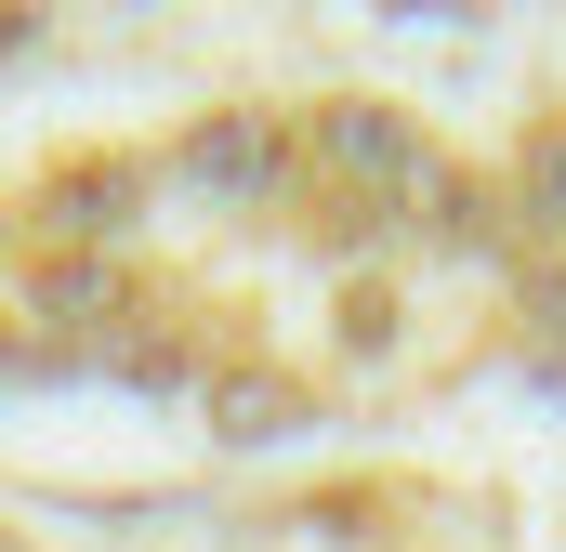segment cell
<instances>
[{
	"label": "cell",
	"instance_id": "6da1fadb",
	"mask_svg": "<svg viewBox=\"0 0 566 552\" xmlns=\"http://www.w3.org/2000/svg\"><path fill=\"white\" fill-rule=\"evenodd\" d=\"M290 145H303L316 171L369 184V198H396V184L434 158V145H422V119H396V106H369V93H329V106H303V119H290Z\"/></svg>",
	"mask_w": 566,
	"mask_h": 552
},
{
	"label": "cell",
	"instance_id": "7a4b0ae2",
	"mask_svg": "<svg viewBox=\"0 0 566 552\" xmlns=\"http://www.w3.org/2000/svg\"><path fill=\"white\" fill-rule=\"evenodd\" d=\"M277 158H290V119H277V106H211V119L185 132V184L251 198V184H277Z\"/></svg>",
	"mask_w": 566,
	"mask_h": 552
},
{
	"label": "cell",
	"instance_id": "3957f363",
	"mask_svg": "<svg viewBox=\"0 0 566 552\" xmlns=\"http://www.w3.org/2000/svg\"><path fill=\"white\" fill-rule=\"evenodd\" d=\"M396 211H409L422 237H448V251H474V237H488V184H474V171H448V158H422V171L396 184Z\"/></svg>",
	"mask_w": 566,
	"mask_h": 552
},
{
	"label": "cell",
	"instance_id": "277c9868",
	"mask_svg": "<svg viewBox=\"0 0 566 552\" xmlns=\"http://www.w3.org/2000/svg\"><path fill=\"white\" fill-rule=\"evenodd\" d=\"M53 211H66V224H106V237H119V224L145 211V171H133V158H80V184H53Z\"/></svg>",
	"mask_w": 566,
	"mask_h": 552
},
{
	"label": "cell",
	"instance_id": "5b68a950",
	"mask_svg": "<svg viewBox=\"0 0 566 552\" xmlns=\"http://www.w3.org/2000/svg\"><path fill=\"white\" fill-rule=\"evenodd\" d=\"M40 302H53V316H119V264H93V251H80V264L40 276Z\"/></svg>",
	"mask_w": 566,
	"mask_h": 552
},
{
	"label": "cell",
	"instance_id": "8992f818",
	"mask_svg": "<svg viewBox=\"0 0 566 552\" xmlns=\"http://www.w3.org/2000/svg\"><path fill=\"white\" fill-rule=\"evenodd\" d=\"M514 198H527L541 224H566V132H541V145H527V171H514Z\"/></svg>",
	"mask_w": 566,
	"mask_h": 552
},
{
	"label": "cell",
	"instance_id": "52a82bcc",
	"mask_svg": "<svg viewBox=\"0 0 566 552\" xmlns=\"http://www.w3.org/2000/svg\"><path fill=\"white\" fill-rule=\"evenodd\" d=\"M303 421V395H277V382H238L224 395V434H290Z\"/></svg>",
	"mask_w": 566,
	"mask_h": 552
},
{
	"label": "cell",
	"instance_id": "ba28073f",
	"mask_svg": "<svg viewBox=\"0 0 566 552\" xmlns=\"http://www.w3.org/2000/svg\"><path fill=\"white\" fill-rule=\"evenodd\" d=\"M527 329H541V342H566V264L527 276Z\"/></svg>",
	"mask_w": 566,
	"mask_h": 552
},
{
	"label": "cell",
	"instance_id": "9c48e42d",
	"mask_svg": "<svg viewBox=\"0 0 566 552\" xmlns=\"http://www.w3.org/2000/svg\"><path fill=\"white\" fill-rule=\"evenodd\" d=\"M0 382H13V342H0Z\"/></svg>",
	"mask_w": 566,
	"mask_h": 552
}]
</instances>
